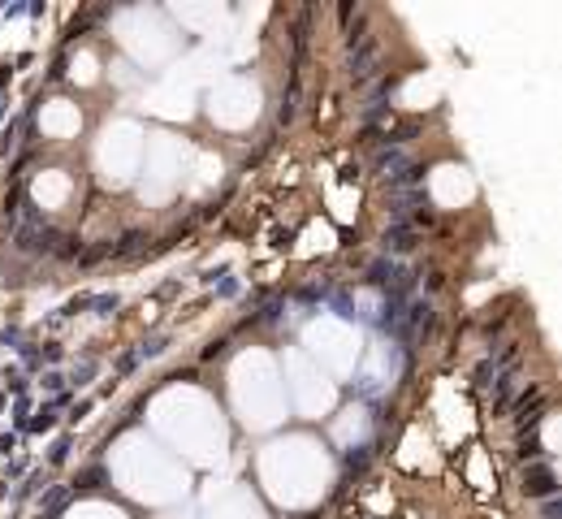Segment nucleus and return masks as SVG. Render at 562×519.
<instances>
[{"instance_id":"nucleus-1","label":"nucleus","mask_w":562,"mask_h":519,"mask_svg":"<svg viewBox=\"0 0 562 519\" xmlns=\"http://www.w3.org/2000/svg\"><path fill=\"white\" fill-rule=\"evenodd\" d=\"M519 489L528 497H558V476H554V463H545V459H532V463H523L519 468Z\"/></svg>"},{"instance_id":"nucleus-2","label":"nucleus","mask_w":562,"mask_h":519,"mask_svg":"<svg viewBox=\"0 0 562 519\" xmlns=\"http://www.w3.org/2000/svg\"><path fill=\"white\" fill-rule=\"evenodd\" d=\"M346 74H350V83H372L381 74V43L364 40L355 48H346Z\"/></svg>"},{"instance_id":"nucleus-3","label":"nucleus","mask_w":562,"mask_h":519,"mask_svg":"<svg viewBox=\"0 0 562 519\" xmlns=\"http://www.w3.org/2000/svg\"><path fill=\"white\" fill-rule=\"evenodd\" d=\"M420 242V234H415V225H407V221H394L385 234H381V256H407L411 247Z\"/></svg>"},{"instance_id":"nucleus-4","label":"nucleus","mask_w":562,"mask_h":519,"mask_svg":"<svg viewBox=\"0 0 562 519\" xmlns=\"http://www.w3.org/2000/svg\"><path fill=\"white\" fill-rule=\"evenodd\" d=\"M411 165V156L403 148H381L376 151V156H372V173H376V178H381V182H394V178H398V173L407 169Z\"/></svg>"},{"instance_id":"nucleus-5","label":"nucleus","mask_w":562,"mask_h":519,"mask_svg":"<svg viewBox=\"0 0 562 519\" xmlns=\"http://www.w3.org/2000/svg\"><path fill=\"white\" fill-rule=\"evenodd\" d=\"M69 497H74V489H69V485H48V489L40 494V511H43V519H57V515H61Z\"/></svg>"},{"instance_id":"nucleus-6","label":"nucleus","mask_w":562,"mask_h":519,"mask_svg":"<svg viewBox=\"0 0 562 519\" xmlns=\"http://www.w3.org/2000/svg\"><path fill=\"white\" fill-rule=\"evenodd\" d=\"M403 86V74H381L376 78V86L367 91V100L364 105H372V108H389V100H394V91Z\"/></svg>"},{"instance_id":"nucleus-7","label":"nucleus","mask_w":562,"mask_h":519,"mask_svg":"<svg viewBox=\"0 0 562 519\" xmlns=\"http://www.w3.org/2000/svg\"><path fill=\"white\" fill-rule=\"evenodd\" d=\"M394 273H398V264H394L389 256H376V260H372V264L364 269V286H376V290H385Z\"/></svg>"},{"instance_id":"nucleus-8","label":"nucleus","mask_w":562,"mask_h":519,"mask_svg":"<svg viewBox=\"0 0 562 519\" xmlns=\"http://www.w3.org/2000/svg\"><path fill=\"white\" fill-rule=\"evenodd\" d=\"M104 480H108V472L100 468V463H91V468H83V472L74 476V485H69V489H74V494H78V489H100Z\"/></svg>"},{"instance_id":"nucleus-9","label":"nucleus","mask_w":562,"mask_h":519,"mask_svg":"<svg viewBox=\"0 0 562 519\" xmlns=\"http://www.w3.org/2000/svg\"><path fill=\"white\" fill-rule=\"evenodd\" d=\"M324 303H329L342 321H359V307H355V299H350L346 290H329V299H324Z\"/></svg>"},{"instance_id":"nucleus-10","label":"nucleus","mask_w":562,"mask_h":519,"mask_svg":"<svg viewBox=\"0 0 562 519\" xmlns=\"http://www.w3.org/2000/svg\"><path fill=\"white\" fill-rule=\"evenodd\" d=\"M52 424H57V407H52V403H43V407L35 411L26 424H22V432H48Z\"/></svg>"},{"instance_id":"nucleus-11","label":"nucleus","mask_w":562,"mask_h":519,"mask_svg":"<svg viewBox=\"0 0 562 519\" xmlns=\"http://www.w3.org/2000/svg\"><path fill=\"white\" fill-rule=\"evenodd\" d=\"M295 113H299V78H295V83H290V91L281 96L277 122H281V126H290V122H295Z\"/></svg>"},{"instance_id":"nucleus-12","label":"nucleus","mask_w":562,"mask_h":519,"mask_svg":"<svg viewBox=\"0 0 562 519\" xmlns=\"http://www.w3.org/2000/svg\"><path fill=\"white\" fill-rule=\"evenodd\" d=\"M139 247H143V230H126L117 238V247H108V256H134Z\"/></svg>"},{"instance_id":"nucleus-13","label":"nucleus","mask_w":562,"mask_h":519,"mask_svg":"<svg viewBox=\"0 0 562 519\" xmlns=\"http://www.w3.org/2000/svg\"><path fill=\"white\" fill-rule=\"evenodd\" d=\"M91 307H95V316H117L122 299L117 295H91Z\"/></svg>"},{"instance_id":"nucleus-14","label":"nucleus","mask_w":562,"mask_h":519,"mask_svg":"<svg viewBox=\"0 0 562 519\" xmlns=\"http://www.w3.org/2000/svg\"><path fill=\"white\" fill-rule=\"evenodd\" d=\"M165 346H169V338H148V342H139L134 360H156V355H165Z\"/></svg>"},{"instance_id":"nucleus-15","label":"nucleus","mask_w":562,"mask_h":519,"mask_svg":"<svg viewBox=\"0 0 562 519\" xmlns=\"http://www.w3.org/2000/svg\"><path fill=\"white\" fill-rule=\"evenodd\" d=\"M367 459H372V446H359V451H350V454H346L342 463H346V472H364V468H367Z\"/></svg>"},{"instance_id":"nucleus-16","label":"nucleus","mask_w":562,"mask_h":519,"mask_svg":"<svg viewBox=\"0 0 562 519\" xmlns=\"http://www.w3.org/2000/svg\"><path fill=\"white\" fill-rule=\"evenodd\" d=\"M299 303H307V307H316V303H324L329 299V286H303L299 295H295Z\"/></svg>"},{"instance_id":"nucleus-17","label":"nucleus","mask_w":562,"mask_h":519,"mask_svg":"<svg viewBox=\"0 0 562 519\" xmlns=\"http://www.w3.org/2000/svg\"><path fill=\"white\" fill-rule=\"evenodd\" d=\"M281 312H286V303H281V299H268V303H264V312L256 316V324H277V321H281Z\"/></svg>"},{"instance_id":"nucleus-18","label":"nucleus","mask_w":562,"mask_h":519,"mask_svg":"<svg viewBox=\"0 0 562 519\" xmlns=\"http://www.w3.org/2000/svg\"><path fill=\"white\" fill-rule=\"evenodd\" d=\"M95 360H91V355H86L83 364H74V377H69V381H74V386H86V381H91V377H95Z\"/></svg>"},{"instance_id":"nucleus-19","label":"nucleus","mask_w":562,"mask_h":519,"mask_svg":"<svg viewBox=\"0 0 562 519\" xmlns=\"http://www.w3.org/2000/svg\"><path fill=\"white\" fill-rule=\"evenodd\" d=\"M22 342H26V338H22V329H18V324H5V329H0V346H9V351H18Z\"/></svg>"},{"instance_id":"nucleus-20","label":"nucleus","mask_w":562,"mask_h":519,"mask_svg":"<svg viewBox=\"0 0 562 519\" xmlns=\"http://www.w3.org/2000/svg\"><path fill=\"white\" fill-rule=\"evenodd\" d=\"M519 459H523V463L540 459V442H537V437H519Z\"/></svg>"},{"instance_id":"nucleus-21","label":"nucleus","mask_w":562,"mask_h":519,"mask_svg":"<svg viewBox=\"0 0 562 519\" xmlns=\"http://www.w3.org/2000/svg\"><path fill=\"white\" fill-rule=\"evenodd\" d=\"M18 351H22V364L31 368V372H35V368H43V355H40V346L22 342V346H18Z\"/></svg>"},{"instance_id":"nucleus-22","label":"nucleus","mask_w":562,"mask_h":519,"mask_svg":"<svg viewBox=\"0 0 562 519\" xmlns=\"http://www.w3.org/2000/svg\"><path fill=\"white\" fill-rule=\"evenodd\" d=\"M216 295H221V299H234V295H238V278L221 273V281H216Z\"/></svg>"},{"instance_id":"nucleus-23","label":"nucleus","mask_w":562,"mask_h":519,"mask_svg":"<svg viewBox=\"0 0 562 519\" xmlns=\"http://www.w3.org/2000/svg\"><path fill=\"white\" fill-rule=\"evenodd\" d=\"M86 307H91V295H74V299L65 303L61 312H65V316H78V312H86Z\"/></svg>"},{"instance_id":"nucleus-24","label":"nucleus","mask_w":562,"mask_h":519,"mask_svg":"<svg viewBox=\"0 0 562 519\" xmlns=\"http://www.w3.org/2000/svg\"><path fill=\"white\" fill-rule=\"evenodd\" d=\"M65 459H69V437H61V442L48 451V463H52V468H57V463H65Z\"/></svg>"},{"instance_id":"nucleus-25","label":"nucleus","mask_w":562,"mask_h":519,"mask_svg":"<svg viewBox=\"0 0 562 519\" xmlns=\"http://www.w3.org/2000/svg\"><path fill=\"white\" fill-rule=\"evenodd\" d=\"M40 489H43V472H31L26 476V485L18 489V497H31V494H40Z\"/></svg>"},{"instance_id":"nucleus-26","label":"nucleus","mask_w":562,"mask_h":519,"mask_svg":"<svg viewBox=\"0 0 562 519\" xmlns=\"http://www.w3.org/2000/svg\"><path fill=\"white\" fill-rule=\"evenodd\" d=\"M65 69H69V57L61 52V57L52 61V69H48V83H61V78H65Z\"/></svg>"},{"instance_id":"nucleus-27","label":"nucleus","mask_w":562,"mask_h":519,"mask_svg":"<svg viewBox=\"0 0 562 519\" xmlns=\"http://www.w3.org/2000/svg\"><path fill=\"white\" fill-rule=\"evenodd\" d=\"M562 515V502L558 497H545V506H540V519H558Z\"/></svg>"},{"instance_id":"nucleus-28","label":"nucleus","mask_w":562,"mask_h":519,"mask_svg":"<svg viewBox=\"0 0 562 519\" xmlns=\"http://www.w3.org/2000/svg\"><path fill=\"white\" fill-rule=\"evenodd\" d=\"M139 368V360H134V351H126L122 360H117V377H126V372H134Z\"/></svg>"},{"instance_id":"nucleus-29","label":"nucleus","mask_w":562,"mask_h":519,"mask_svg":"<svg viewBox=\"0 0 562 519\" xmlns=\"http://www.w3.org/2000/svg\"><path fill=\"white\" fill-rule=\"evenodd\" d=\"M43 386L52 389V394H61V389H65V377H61V372H43Z\"/></svg>"},{"instance_id":"nucleus-30","label":"nucleus","mask_w":562,"mask_h":519,"mask_svg":"<svg viewBox=\"0 0 562 519\" xmlns=\"http://www.w3.org/2000/svg\"><path fill=\"white\" fill-rule=\"evenodd\" d=\"M230 351V342H208L204 346V360H216V355H225Z\"/></svg>"},{"instance_id":"nucleus-31","label":"nucleus","mask_w":562,"mask_h":519,"mask_svg":"<svg viewBox=\"0 0 562 519\" xmlns=\"http://www.w3.org/2000/svg\"><path fill=\"white\" fill-rule=\"evenodd\" d=\"M91 407H95V398H83V403L74 407V415H69V420H86V415H91Z\"/></svg>"},{"instance_id":"nucleus-32","label":"nucleus","mask_w":562,"mask_h":519,"mask_svg":"<svg viewBox=\"0 0 562 519\" xmlns=\"http://www.w3.org/2000/svg\"><path fill=\"white\" fill-rule=\"evenodd\" d=\"M9 151H14V126L0 130V156H9Z\"/></svg>"},{"instance_id":"nucleus-33","label":"nucleus","mask_w":562,"mask_h":519,"mask_svg":"<svg viewBox=\"0 0 562 519\" xmlns=\"http://www.w3.org/2000/svg\"><path fill=\"white\" fill-rule=\"evenodd\" d=\"M9 451H18V437H14V432H5V437H0V454L9 459Z\"/></svg>"},{"instance_id":"nucleus-34","label":"nucleus","mask_w":562,"mask_h":519,"mask_svg":"<svg viewBox=\"0 0 562 519\" xmlns=\"http://www.w3.org/2000/svg\"><path fill=\"white\" fill-rule=\"evenodd\" d=\"M40 355H43V360H52V364H57V360H61L65 351H61V346H57V342H48V346H43V351H40Z\"/></svg>"},{"instance_id":"nucleus-35","label":"nucleus","mask_w":562,"mask_h":519,"mask_svg":"<svg viewBox=\"0 0 562 519\" xmlns=\"http://www.w3.org/2000/svg\"><path fill=\"white\" fill-rule=\"evenodd\" d=\"M0 14H5V22H9V18H22V14H26V5H5Z\"/></svg>"},{"instance_id":"nucleus-36","label":"nucleus","mask_w":562,"mask_h":519,"mask_svg":"<svg viewBox=\"0 0 562 519\" xmlns=\"http://www.w3.org/2000/svg\"><path fill=\"white\" fill-rule=\"evenodd\" d=\"M9 78H14V69H9V65H0V91L9 86Z\"/></svg>"},{"instance_id":"nucleus-37","label":"nucleus","mask_w":562,"mask_h":519,"mask_svg":"<svg viewBox=\"0 0 562 519\" xmlns=\"http://www.w3.org/2000/svg\"><path fill=\"white\" fill-rule=\"evenodd\" d=\"M5 494H9V485H5V480H0V502H5Z\"/></svg>"},{"instance_id":"nucleus-38","label":"nucleus","mask_w":562,"mask_h":519,"mask_svg":"<svg viewBox=\"0 0 562 519\" xmlns=\"http://www.w3.org/2000/svg\"><path fill=\"white\" fill-rule=\"evenodd\" d=\"M0 407H5V394H0Z\"/></svg>"}]
</instances>
